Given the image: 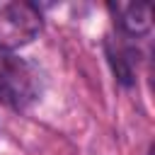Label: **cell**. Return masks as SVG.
<instances>
[{"instance_id":"cell-1","label":"cell","mask_w":155,"mask_h":155,"mask_svg":"<svg viewBox=\"0 0 155 155\" xmlns=\"http://www.w3.org/2000/svg\"><path fill=\"white\" fill-rule=\"evenodd\" d=\"M41 94V78L39 70L15 56L12 51L0 48V102L12 109H27Z\"/></svg>"},{"instance_id":"cell-2","label":"cell","mask_w":155,"mask_h":155,"mask_svg":"<svg viewBox=\"0 0 155 155\" xmlns=\"http://www.w3.org/2000/svg\"><path fill=\"white\" fill-rule=\"evenodd\" d=\"M41 31V12L27 0H0V48L15 51Z\"/></svg>"},{"instance_id":"cell-3","label":"cell","mask_w":155,"mask_h":155,"mask_svg":"<svg viewBox=\"0 0 155 155\" xmlns=\"http://www.w3.org/2000/svg\"><path fill=\"white\" fill-rule=\"evenodd\" d=\"M109 10L114 12L121 31H126L128 36H140V34L150 31V24H153L150 5H145V2H116V5H109Z\"/></svg>"}]
</instances>
